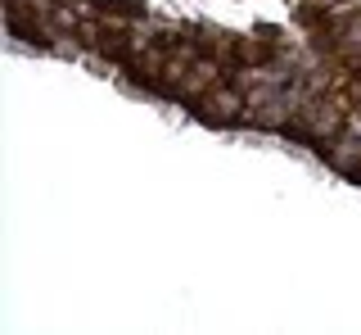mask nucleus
I'll return each mask as SVG.
<instances>
[{"label": "nucleus", "instance_id": "nucleus-1", "mask_svg": "<svg viewBox=\"0 0 361 335\" xmlns=\"http://www.w3.org/2000/svg\"><path fill=\"white\" fill-rule=\"evenodd\" d=\"M86 5L95 9L99 18H118V23H135V18H145L140 0H86Z\"/></svg>", "mask_w": 361, "mask_h": 335}]
</instances>
